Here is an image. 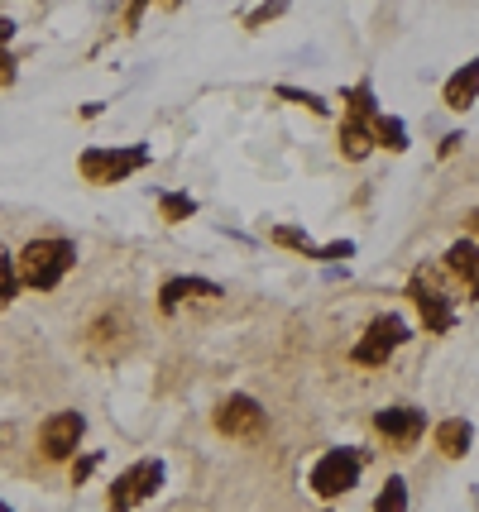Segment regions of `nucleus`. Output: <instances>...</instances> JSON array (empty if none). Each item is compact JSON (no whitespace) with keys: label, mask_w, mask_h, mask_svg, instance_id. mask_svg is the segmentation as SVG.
Returning a JSON list of instances; mask_svg holds the SVG:
<instances>
[{"label":"nucleus","mask_w":479,"mask_h":512,"mask_svg":"<svg viewBox=\"0 0 479 512\" xmlns=\"http://www.w3.org/2000/svg\"><path fill=\"white\" fill-rule=\"evenodd\" d=\"M15 268H20L24 288L53 292L72 273V268H77V245H72V240H63V235H53V240H29V245L20 249Z\"/></svg>","instance_id":"nucleus-1"},{"label":"nucleus","mask_w":479,"mask_h":512,"mask_svg":"<svg viewBox=\"0 0 479 512\" xmlns=\"http://www.w3.org/2000/svg\"><path fill=\"white\" fill-rule=\"evenodd\" d=\"M408 340H412L408 321H403V316H393V312H384V316H374V321L365 326V335H360V345L350 350V359H355L360 369H379V364H388L393 350H398V345H408Z\"/></svg>","instance_id":"nucleus-2"},{"label":"nucleus","mask_w":479,"mask_h":512,"mask_svg":"<svg viewBox=\"0 0 479 512\" xmlns=\"http://www.w3.org/2000/svg\"><path fill=\"white\" fill-rule=\"evenodd\" d=\"M307 484H312V493L317 498H345V493L360 484V450H326L317 465H312V474H307Z\"/></svg>","instance_id":"nucleus-3"},{"label":"nucleus","mask_w":479,"mask_h":512,"mask_svg":"<svg viewBox=\"0 0 479 512\" xmlns=\"http://www.w3.org/2000/svg\"><path fill=\"white\" fill-rule=\"evenodd\" d=\"M149 163V149H87L82 154V178L87 182H96V187H111V182H125L130 173H139Z\"/></svg>","instance_id":"nucleus-4"},{"label":"nucleus","mask_w":479,"mask_h":512,"mask_svg":"<svg viewBox=\"0 0 479 512\" xmlns=\"http://www.w3.org/2000/svg\"><path fill=\"white\" fill-rule=\"evenodd\" d=\"M159 489H163V460H135L125 474H115L106 503H111V508H139V503H149Z\"/></svg>","instance_id":"nucleus-5"},{"label":"nucleus","mask_w":479,"mask_h":512,"mask_svg":"<svg viewBox=\"0 0 479 512\" xmlns=\"http://www.w3.org/2000/svg\"><path fill=\"white\" fill-rule=\"evenodd\" d=\"M264 426H269V417H264V407H259L250 393H230V398L216 407V431L230 436V441H259Z\"/></svg>","instance_id":"nucleus-6"},{"label":"nucleus","mask_w":479,"mask_h":512,"mask_svg":"<svg viewBox=\"0 0 479 512\" xmlns=\"http://www.w3.org/2000/svg\"><path fill=\"white\" fill-rule=\"evenodd\" d=\"M82 431H87V417L82 412H53L44 426H39V450L48 460H72L77 446H82Z\"/></svg>","instance_id":"nucleus-7"},{"label":"nucleus","mask_w":479,"mask_h":512,"mask_svg":"<svg viewBox=\"0 0 479 512\" xmlns=\"http://www.w3.org/2000/svg\"><path fill=\"white\" fill-rule=\"evenodd\" d=\"M408 297H412V307L422 312V326H427L432 335H446L451 326H456V307H451V297H446L441 288H432L422 273L408 283Z\"/></svg>","instance_id":"nucleus-8"},{"label":"nucleus","mask_w":479,"mask_h":512,"mask_svg":"<svg viewBox=\"0 0 479 512\" xmlns=\"http://www.w3.org/2000/svg\"><path fill=\"white\" fill-rule=\"evenodd\" d=\"M374 431L393 441L398 450H408L412 441H422V431H427V412H417V407H384V412H374Z\"/></svg>","instance_id":"nucleus-9"},{"label":"nucleus","mask_w":479,"mask_h":512,"mask_svg":"<svg viewBox=\"0 0 479 512\" xmlns=\"http://www.w3.org/2000/svg\"><path fill=\"white\" fill-rule=\"evenodd\" d=\"M269 240L283 245V249H297L302 259H350V254H355L350 240H336V245H312V240H307L302 230H293V225H274V230H269Z\"/></svg>","instance_id":"nucleus-10"},{"label":"nucleus","mask_w":479,"mask_h":512,"mask_svg":"<svg viewBox=\"0 0 479 512\" xmlns=\"http://www.w3.org/2000/svg\"><path fill=\"white\" fill-rule=\"evenodd\" d=\"M192 297H221V283H206V278H168L159 292V312L173 316L183 302H192Z\"/></svg>","instance_id":"nucleus-11"},{"label":"nucleus","mask_w":479,"mask_h":512,"mask_svg":"<svg viewBox=\"0 0 479 512\" xmlns=\"http://www.w3.org/2000/svg\"><path fill=\"white\" fill-rule=\"evenodd\" d=\"M446 268L456 273L460 283L470 288V297L479 302V245L475 240H456V245L446 249Z\"/></svg>","instance_id":"nucleus-12"},{"label":"nucleus","mask_w":479,"mask_h":512,"mask_svg":"<svg viewBox=\"0 0 479 512\" xmlns=\"http://www.w3.org/2000/svg\"><path fill=\"white\" fill-rule=\"evenodd\" d=\"M369 149H374V120H365V115H345L341 154L350 158V163H360V158H369Z\"/></svg>","instance_id":"nucleus-13"},{"label":"nucleus","mask_w":479,"mask_h":512,"mask_svg":"<svg viewBox=\"0 0 479 512\" xmlns=\"http://www.w3.org/2000/svg\"><path fill=\"white\" fill-rule=\"evenodd\" d=\"M470 441H475V426L465 422V417H451V422L436 426V450H441L446 460H465V455H470Z\"/></svg>","instance_id":"nucleus-14"},{"label":"nucleus","mask_w":479,"mask_h":512,"mask_svg":"<svg viewBox=\"0 0 479 512\" xmlns=\"http://www.w3.org/2000/svg\"><path fill=\"white\" fill-rule=\"evenodd\" d=\"M475 96H479V58H470V63L446 82V106H451V111H465V106H475Z\"/></svg>","instance_id":"nucleus-15"},{"label":"nucleus","mask_w":479,"mask_h":512,"mask_svg":"<svg viewBox=\"0 0 479 512\" xmlns=\"http://www.w3.org/2000/svg\"><path fill=\"white\" fill-rule=\"evenodd\" d=\"M374 144H384L388 154H403V149H408V130H403V120L379 115V120H374Z\"/></svg>","instance_id":"nucleus-16"},{"label":"nucleus","mask_w":479,"mask_h":512,"mask_svg":"<svg viewBox=\"0 0 479 512\" xmlns=\"http://www.w3.org/2000/svg\"><path fill=\"white\" fill-rule=\"evenodd\" d=\"M345 96V106H350V115H365V120H379V106H374V87L369 82H360V87H350V91H341Z\"/></svg>","instance_id":"nucleus-17"},{"label":"nucleus","mask_w":479,"mask_h":512,"mask_svg":"<svg viewBox=\"0 0 479 512\" xmlns=\"http://www.w3.org/2000/svg\"><path fill=\"white\" fill-rule=\"evenodd\" d=\"M159 211H163V221L168 225H178V221H187V216L197 211V201L187 197V192H168V197H159Z\"/></svg>","instance_id":"nucleus-18"},{"label":"nucleus","mask_w":479,"mask_h":512,"mask_svg":"<svg viewBox=\"0 0 479 512\" xmlns=\"http://www.w3.org/2000/svg\"><path fill=\"white\" fill-rule=\"evenodd\" d=\"M15 292H20V268H15V259L0 249V307H10Z\"/></svg>","instance_id":"nucleus-19"},{"label":"nucleus","mask_w":479,"mask_h":512,"mask_svg":"<svg viewBox=\"0 0 479 512\" xmlns=\"http://www.w3.org/2000/svg\"><path fill=\"white\" fill-rule=\"evenodd\" d=\"M374 508H379V512H403V508H408V484H403V479H388L384 493L374 498Z\"/></svg>","instance_id":"nucleus-20"},{"label":"nucleus","mask_w":479,"mask_h":512,"mask_svg":"<svg viewBox=\"0 0 479 512\" xmlns=\"http://www.w3.org/2000/svg\"><path fill=\"white\" fill-rule=\"evenodd\" d=\"M278 96H283V101H297V106H307V111H317V115H326V111H331V106H326V101H321L317 91H297V87H278Z\"/></svg>","instance_id":"nucleus-21"},{"label":"nucleus","mask_w":479,"mask_h":512,"mask_svg":"<svg viewBox=\"0 0 479 512\" xmlns=\"http://www.w3.org/2000/svg\"><path fill=\"white\" fill-rule=\"evenodd\" d=\"M283 10H288V0H264V5H259V10H254V15H250L245 24H250V29H264V24L278 20Z\"/></svg>","instance_id":"nucleus-22"},{"label":"nucleus","mask_w":479,"mask_h":512,"mask_svg":"<svg viewBox=\"0 0 479 512\" xmlns=\"http://www.w3.org/2000/svg\"><path fill=\"white\" fill-rule=\"evenodd\" d=\"M96 460H101V455H87V460H72V484H82V479H87V474L96 469Z\"/></svg>","instance_id":"nucleus-23"},{"label":"nucleus","mask_w":479,"mask_h":512,"mask_svg":"<svg viewBox=\"0 0 479 512\" xmlns=\"http://www.w3.org/2000/svg\"><path fill=\"white\" fill-rule=\"evenodd\" d=\"M15 82V58L5 53V44H0V87H10Z\"/></svg>","instance_id":"nucleus-24"},{"label":"nucleus","mask_w":479,"mask_h":512,"mask_svg":"<svg viewBox=\"0 0 479 512\" xmlns=\"http://www.w3.org/2000/svg\"><path fill=\"white\" fill-rule=\"evenodd\" d=\"M144 10H149V0H130V10H125V29H135Z\"/></svg>","instance_id":"nucleus-25"},{"label":"nucleus","mask_w":479,"mask_h":512,"mask_svg":"<svg viewBox=\"0 0 479 512\" xmlns=\"http://www.w3.org/2000/svg\"><path fill=\"white\" fill-rule=\"evenodd\" d=\"M15 39V20H0V44H10Z\"/></svg>","instance_id":"nucleus-26"},{"label":"nucleus","mask_w":479,"mask_h":512,"mask_svg":"<svg viewBox=\"0 0 479 512\" xmlns=\"http://www.w3.org/2000/svg\"><path fill=\"white\" fill-rule=\"evenodd\" d=\"M470 230H475V235H479V206H475V211H470Z\"/></svg>","instance_id":"nucleus-27"}]
</instances>
